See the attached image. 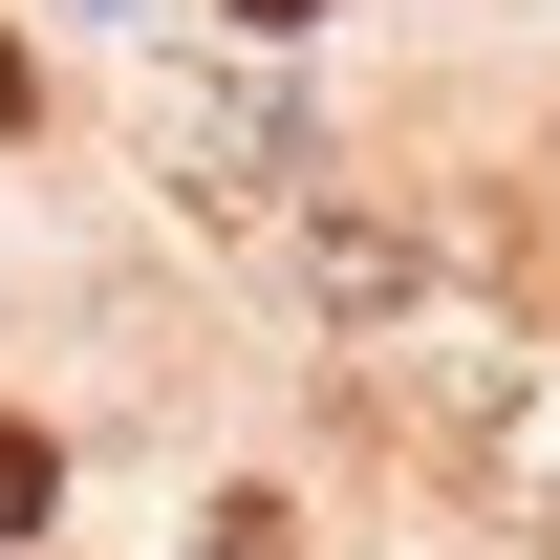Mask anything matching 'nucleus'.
Segmentation results:
<instances>
[{"instance_id": "3", "label": "nucleus", "mask_w": 560, "mask_h": 560, "mask_svg": "<svg viewBox=\"0 0 560 560\" xmlns=\"http://www.w3.org/2000/svg\"><path fill=\"white\" fill-rule=\"evenodd\" d=\"M22 108H44V86H22V44H0V130H22Z\"/></svg>"}, {"instance_id": "2", "label": "nucleus", "mask_w": 560, "mask_h": 560, "mask_svg": "<svg viewBox=\"0 0 560 560\" xmlns=\"http://www.w3.org/2000/svg\"><path fill=\"white\" fill-rule=\"evenodd\" d=\"M237 22H259V44H302V22H324V0H237Z\"/></svg>"}, {"instance_id": "1", "label": "nucleus", "mask_w": 560, "mask_h": 560, "mask_svg": "<svg viewBox=\"0 0 560 560\" xmlns=\"http://www.w3.org/2000/svg\"><path fill=\"white\" fill-rule=\"evenodd\" d=\"M44 517H66V453H44V431L0 410V539H44Z\"/></svg>"}]
</instances>
